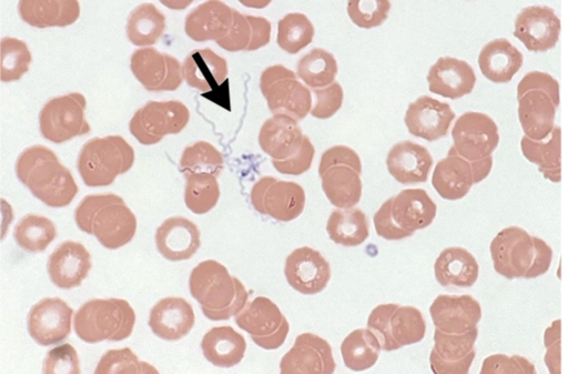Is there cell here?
<instances>
[{
	"instance_id": "6da1fadb",
	"label": "cell",
	"mask_w": 568,
	"mask_h": 374,
	"mask_svg": "<svg viewBox=\"0 0 568 374\" xmlns=\"http://www.w3.org/2000/svg\"><path fill=\"white\" fill-rule=\"evenodd\" d=\"M16 173L33 196L51 208L69 205L79 190L70 170L44 145L27 148L17 160Z\"/></svg>"
},
{
	"instance_id": "7a4b0ae2",
	"label": "cell",
	"mask_w": 568,
	"mask_h": 374,
	"mask_svg": "<svg viewBox=\"0 0 568 374\" xmlns=\"http://www.w3.org/2000/svg\"><path fill=\"white\" fill-rule=\"evenodd\" d=\"M489 251L495 271L509 280L538 277L548 271L552 260L551 247L519 226L499 231Z\"/></svg>"
},
{
	"instance_id": "3957f363",
	"label": "cell",
	"mask_w": 568,
	"mask_h": 374,
	"mask_svg": "<svg viewBox=\"0 0 568 374\" xmlns=\"http://www.w3.org/2000/svg\"><path fill=\"white\" fill-rule=\"evenodd\" d=\"M190 293L211 321H226L247 303L243 283L215 260L200 262L189 279Z\"/></svg>"
},
{
	"instance_id": "277c9868",
	"label": "cell",
	"mask_w": 568,
	"mask_h": 374,
	"mask_svg": "<svg viewBox=\"0 0 568 374\" xmlns=\"http://www.w3.org/2000/svg\"><path fill=\"white\" fill-rule=\"evenodd\" d=\"M74 221L81 231L93 234L109 250L128 244L136 231L134 213L113 193L84 196L74 211Z\"/></svg>"
},
{
	"instance_id": "5b68a950",
	"label": "cell",
	"mask_w": 568,
	"mask_h": 374,
	"mask_svg": "<svg viewBox=\"0 0 568 374\" xmlns=\"http://www.w3.org/2000/svg\"><path fill=\"white\" fill-rule=\"evenodd\" d=\"M518 120L524 134L546 139L555 128L560 103L559 83L547 72L529 71L517 85Z\"/></svg>"
},
{
	"instance_id": "8992f818",
	"label": "cell",
	"mask_w": 568,
	"mask_h": 374,
	"mask_svg": "<svg viewBox=\"0 0 568 374\" xmlns=\"http://www.w3.org/2000/svg\"><path fill=\"white\" fill-rule=\"evenodd\" d=\"M436 212V203L424 189H405L386 200L374 214L373 221L381 237L397 241L429 226Z\"/></svg>"
},
{
	"instance_id": "52a82bcc",
	"label": "cell",
	"mask_w": 568,
	"mask_h": 374,
	"mask_svg": "<svg viewBox=\"0 0 568 374\" xmlns=\"http://www.w3.org/2000/svg\"><path fill=\"white\" fill-rule=\"evenodd\" d=\"M135 324V312L122 299H92L75 313V334L85 343L122 341L128 338Z\"/></svg>"
},
{
	"instance_id": "ba28073f",
	"label": "cell",
	"mask_w": 568,
	"mask_h": 374,
	"mask_svg": "<svg viewBox=\"0 0 568 374\" xmlns=\"http://www.w3.org/2000/svg\"><path fill=\"white\" fill-rule=\"evenodd\" d=\"M134 163L133 148L120 135L87 141L78 156V171L88 186H106Z\"/></svg>"
},
{
	"instance_id": "9c48e42d",
	"label": "cell",
	"mask_w": 568,
	"mask_h": 374,
	"mask_svg": "<svg viewBox=\"0 0 568 374\" xmlns=\"http://www.w3.org/2000/svg\"><path fill=\"white\" fill-rule=\"evenodd\" d=\"M362 162L346 145L328 148L321 156L318 175L327 200L338 209L354 208L362 198Z\"/></svg>"
},
{
	"instance_id": "30bf717a",
	"label": "cell",
	"mask_w": 568,
	"mask_h": 374,
	"mask_svg": "<svg viewBox=\"0 0 568 374\" xmlns=\"http://www.w3.org/2000/svg\"><path fill=\"white\" fill-rule=\"evenodd\" d=\"M367 326L386 352L418 343L426 333L422 312L414 306L396 303H384L374 307L368 315Z\"/></svg>"
},
{
	"instance_id": "8fae6325",
	"label": "cell",
	"mask_w": 568,
	"mask_h": 374,
	"mask_svg": "<svg viewBox=\"0 0 568 374\" xmlns=\"http://www.w3.org/2000/svg\"><path fill=\"white\" fill-rule=\"evenodd\" d=\"M297 74L282 64L267 67L260 78V89L273 114L303 120L312 109V93Z\"/></svg>"
},
{
	"instance_id": "7c38bea8",
	"label": "cell",
	"mask_w": 568,
	"mask_h": 374,
	"mask_svg": "<svg viewBox=\"0 0 568 374\" xmlns=\"http://www.w3.org/2000/svg\"><path fill=\"white\" fill-rule=\"evenodd\" d=\"M87 100L79 92L50 99L41 109L39 125L42 137L53 143H63L90 132L84 111Z\"/></svg>"
},
{
	"instance_id": "4fadbf2b",
	"label": "cell",
	"mask_w": 568,
	"mask_h": 374,
	"mask_svg": "<svg viewBox=\"0 0 568 374\" xmlns=\"http://www.w3.org/2000/svg\"><path fill=\"white\" fill-rule=\"evenodd\" d=\"M189 119L190 111L180 101H149L133 114L129 129L141 144L152 145L181 132Z\"/></svg>"
},
{
	"instance_id": "5bb4252c",
	"label": "cell",
	"mask_w": 568,
	"mask_h": 374,
	"mask_svg": "<svg viewBox=\"0 0 568 374\" xmlns=\"http://www.w3.org/2000/svg\"><path fill=\"white\" fill-rule=\"evenodd\" d=\"M235 323L264 350H276L282 346L290 331L288 322L280 307L265 296H257L247 302L235 315Z\"/></svg>"
},
{
	"instance_id": "9a60e30c",
	"label": "cell",
	"mask_w": 568,
	"mask_h": 374,
	"mask_svg": "<svg viewBox=\"0 0 568 374\" xmlns=\"http://www.w3.org/2000/svg\"><path fill=\"white\" fill-rule=\"evenodd\" d=\"M251 203L261 214L281 222L298 218L305 208L304 189L296 182L262 176L251 189Z\"/></svg>"
},
{
	"instance_id": "2e32d148",
	"label": "cell",
	"mask_w": 568,
	"mask_h": 374,
	"mask_svg": "<svg viewBox=\"0 0 568 374\" xmlns=\"http://www.w3.org/2000/svg\"><path fill=\"white\" fill-rule=\"evenodd\" d=\"M452 138L454 150L469 162L490 156L499 143L496 122L488 114L476 111L458 117Z\"/></svg>"
},
{
	"instance_id": "e0dca14e",
	"label": "cell",
	"mask_w": 568,
	"mask_h": 374,
	"mask_svg": "<svg viewBox=\"0 0 568 374\" xmlns=\"http://www.w3.org/2000/svg\"><path fill=\"white\" fill-rule=\"evenodd\" d=\"M130 68L136 80L150 92L174 91L184 79L180 61L154 48L134 51L130 59Z\"/></svg>"
},
{
	"instance_id": "ac0fdd59",
	"label": "cell",
	"mask_w": 568,
	"mask_h": 374,
	"mask_svg": "<svg viewBox=\"0 0 568 374\" xmlns=\"http://www.w3.org/2000/svg\"><path fill=\"white\" fill-rule=\"evenodd\" d=\"M478 328L465 333L434 332V347L429 354L430 370L435 374H466L475 358Z\"/></svg>"
},
{
	"instance_id": "d6986e66",
	"label": "cell",
	"mask_w": 568,
	"mask_h": 374,
	"mask_svg": "<svg viewBox=\"0 0 568 374\" xmlns=\"http://www.w3.org/2000/svg\"><path fill=\"white\" fill-rule=\"evenodd\" d=\"M514 36L531 52H546L556 47L560 19L548 6H528L514 22Z\"/></svg>"
},
{
	"instance_id": "ffe728a7",
	"label": "cell",
	"mask_w": 568,
	"mask_h": 374,
	"mask_svg": "<svg viewBox=\"0 0 568 374\" xmlns=\"http://www.w3.org/2000/svg\"><path fill=\"white\" fill-rule=\"evenodd\" d=\"M336 363L326 340L313 334H300L281 362L282 374H332Z\"/></svg>"
},
{
	"instance_id": "44dd1931",
	"label": "cell",
	"mask_w": 568,
	"mask_h": 374,
	"mask_svg": "<svg viewBox=\"0 0 568 374\" xmlns=\"http://www.w3.org/2000/svg\"><path fill=\"white\" fill-rule=\"evenodd\" d=\"M73 310L59 297H45L28 314V332L36 343L50 346L67 338L71 332Z\"/></svg>"
},
{
	"instance_id": "7402d4cb",
	"label": "cell",
	"mask_w": 568,
	"mask_h": 374,
	"mask_svg": "<svg viewBox=\"0 0 568 374\" xmlns=\"http://www.w3.org/2000/svg\"><path fill=\"white\" fill-rule=\"evenodd\" d=\"M285 279L295 291L305 295L322 292L331 280L327 260L315 249L302 246L293 250L285 260Z\"/></svg>"
},
{
	"instance_id": "603a6c76",
	"label": "cell",
	"mask_w": 568,
	"mask_h": 374,
	"mask_svg": "<svg viewBox=\"0 0 568 374\" xmlns=\"http://www.w3.org/2000/svg\"><path fill=\"white\" fill-rule=\"evenodd\" d=\"M455 117L447 102L422 95L409 103L404 122L412 135L433 142L447 135Z\"/></svg>"
},
{
	"instance_id": "cb8c5ba5",
	"label": "cell",
	"mask_w": 568,
	"mask_h": 374,
	"mask_svg": "<svg viewBox=\"0 0 568 374\" xmlns=\"http://www.w3.org/2000/svg\"><path fill=\"white\" fill-rule=\"evenodd\" d=\"M435 328L445 333H465L481 319V307L470 295H438L429 306Z\"/></svg>"
},
{
	"instance_id": "d4e9b609",
	"label": "cell",
	"mask_w": 568,
	"mask_h": 374,
	"mask_svg": "<svg viewBox=\"0 0 568 374\" xmlns=\"http://www.w3.org/2000/svg\"><path fill=\"white\" fill-rule=\"evenodd\" d=\"M426 79L432 93L452 100L469 94L476 84L473 67L454 57H440L430 67Z\"/></svg>"
},
{
	"instance_id": "484cf974",
	"label": "cell",
	"mask_w": 568,
	"mask_h": 374,
	"mask_svg": "<svg viewBox=\"0 0 568 374\" xmlns=\"http://www.w3.org/2000/svg\"><path fill=\"white\" fill-rule=\"evenodd\" d=\"M91 269V256L79 242L65 241L49 256L47 270L50 281L60 289L79 286Z\"/></svg>"
},
{
	"instance_id": "4316f807",
	"label": "cell",
	"mask_w": 568,
	"mask_h": 374,
	"mask_svg": "<svg viewBox=\"0 0 568 374\" xmlns=\"http://www.w3.org/2000/svg\"><path fill=\"white\" fill-rule=\"evenodd\" d=\"M155 244L159 253L169 261L191 259L201 245L197 225L184 216H172L156 229Z\"/></svg>"
},
{
	"instance_id": "83f0119b",
	"label": "cell",
	"mask_w": 568,
	"mask_h": 374,
	"mask_svg": "<svg viewBox=\"0 0 568 374\" xmlns=\"http://www.w3.org/2000/svg\"><path fill=\"white\" fill-rule=\"evenodd\" d=\"M195 322L192 305L183 297H164L150 311L149 326L164 341H179L186 336Z\"/></svg>"
},
{
	"instance_id": "f1b7e54d",
	"label": "cell",
	"mask_w": 568,
	"mask_h": 374,
	"mask_svg": "<svg viewBox=\"0 0 568 374\" xmlns=\"http://www.w3.org/2000/svg\"><path fill=\"white\" fill-rule=\"evenodd\" d=\"M433 162L425 146L409 140L394 144L386 158L389 174L402 184L426 182Z\"/></svg>"
},
{
	"instance_id": "f546056e",
	"label": "cell",
	"mask_w": 568,
	"mask_h": 374,
	"mask_svg": "<svg viewBox=\"0 0 568 374\" xmlns=\"http://www.w3.org/2000/svg\"><path fill=\"white\" fill-rule=\"evenodd\" d=\"M304 137L297 120L287 114H273L260 129L258 144L272 160H286L300 151Z\"/></svg>"
},
{
	"instance_id": "4dcf8cb0",
	"label": "cell",
	"mask_w": 568,
	"mask_h": 374,
	"mask_svg": "<svg viewBox=\"0 0 568 374\" xmlns=\"http://www.w3.org/2000/svg\"><path fill=\"white\" fill-rule=\"evenodd\" d=\"M234 9L221 0H207L185 18L184 30L189 38L203 42L224 38L233 24Z\"/></svg>"
},
{
	"instance_id": "1f68e13d",
	"label": "cell",
	"mask_w": 568,
	"mask_h": 374,
	"mask_svg": "<svg viewBox=\"0 0 568 374\" xmlns=\"http://www.w3.org/2000/svg\"><path fill=\"white\" fill-rule=\"evenodd\" d=\"M432 184L445 200L456 201L468 194L474 181L471 164L452 146L447 155L435 165Z\"/></svg>"
},
{
	"instance_id": "d6a6232c",
	"label": "cell",
	"mask_w": 568,
	"mask_h": 374,
	"mask_svg": "<svg viewBox=\"0 0 568 374\" xmlns=\"http://www.w3.org/2000/svg\"><path fill=\"white\" fill-rule=\"evenodd\" d=\"M481 74L493 83H508L524 63L523 53L507 39L487 42L478 54Z\"/></svg>"
},
{
	"instance_id": "836d02e7",
	"label": "cell",
	"mask_w": 568,
	"mask_h": 374,
	"mask_svg": "<svg viewBox=\"0 0 568 374\" xmlns=\"http://www.w3.org/2000/svg\"><path fill=\"white\" fill-rule=\"evenodd\" d=\"M186 83L202 92H212L227 78V62L209 48L191 51L183 61Z\"/></svg>"
},
{
	"instance_id": "e575fe53",
	"label": "cell",
	"mask_w": 568,
	"mask_h": 374,
	"mask_svg": "<svg viewBox=\"0 0 568 374\" xmlns=\"http://www.w3.org/2000/svg\"><path fill=\"white\" fill-rule=\"evenodd\" d=\"M21 19L31 27H67L80 17L78 0H19Z\"/></svg>"
},
{
	"instance_id": "d590c367",
	"label": "cell",
	"mask_w": 568,
	"mask_h": 374,
	"mask_svg": "<svg viewBox=\"0 0 568 374\" xmlns=\"http://www.w3.org/2000/svg\"><path fill=\"white\" fill-rule=\"evenodd\" d=\"M434 273L442 286L469 287L478 279L479 266L469 251L460 246H450L437 256Z\"/></svg>"
},
{
	"instance_id": "8d00e7d4",
	"label": "cell",
	"mask_w": 568,
	"mask_h": 374,
	"mask_svg": "<svg viewBox=\"0 0 568 374\" xmlns=\"http://www.w3.org/2000/svg\"><path fill=\"white\" fill-rule=\"evenodd\" d=\"M204 357L219 367H232L244 357L246 341L232 326H215L209 330L201 342Z\"/></svg>"
},
{
	"instance_id": "74e56055",
	"label": "cell",
	"mask_w": 568,
	"mask_h": 374,
	"mask_svg": "<svg viewBox=\"0 0 568 374\" xmlns=\"http://www.w3.org/2000/svg\"><path fill=\"white\" fill-rule=\"evenodd\" d=\"M523 155L538 166L539 172L549 181L561 180V130L555 125L544 140H532L524 135L520 140Z\"/></svg>"
},
{
	"instance_id": "f35d334b",
	"label": "cell",
	"mask_w": 568,
	"mask_h": 374,
	"mask_svg": "<svg viewBox=\"0 0 568 374\" xmlns=\"http://www.w3.org/2000/svg\"><path fill=\"white\" fill-rule=\"evenodd\" d=\"M326 232L336 244L357 246L369 235L368 219L357 208L337 209L329 214Z\"/></svg>"
},
{
	"instance_id": "ab89813d",
	"label": "cell",
	"mask_w": 568,
	"mask_h": 374,
	"mask_svg": "<svg viewBox=\"0 0 568 374\" xmlns=\"http://www.w3.org/2000/svg\"><path fill=\"white\" fill-rule=\"evenodd\" d=\"M381 343L369 328H357L351 332L341 344V354L347 368L365 371L378 360Z\"/></svg>"
},
{
	"instance_id": "60d3db41",
	"label": "cell",
	"mask_w": 568,
	"mask_h": 374,
	"mask_svg": "<svg viewBox=\"0 0 568 374\" xmlns=\"http://www.w3.org/2000/svg\"><path fill=\"white\" fill-rule=\"evenodd\" d=\"M125 30L132 44L152 46L165 30V16L153 3H142L129 14Z\"/></svg>"
},
{
	"instance_id": "b9f144b4",
	"label": "cell",
	"mask_w": 568,
	"mask_h": 374,
	"mask_svg": "<svg viewBox=\"0 0 568 374\" xmlns=\"http://www.w3.org/2000/svg\"><path fill=\"white\" fill-rule=\"evenodd\" d=\"M337 71L335 57L322 48H313L296 64L297 77L311 89L329 85L335 81Z\"/></svg>"
},
{
	"instance_id": "7bdbcfd3",
	"label": "cell",
	"mask_w": 568,
	"mask_h": 374,
	"mask_svg": "<svg viewBox=\"0 0 568 374\" xmlns=\"http://www.w3.org/2000/svg\"><path fill=\"white\" fill-rule=\"evenodd\" d=\"M55 236L54 223L38 214H27L21 218L13 232L16 243L29 253L44 251Z\"/></svg>"
},
{
	"instance_id": "ee69618b",
	"label": "cell",
	"mask_w": 568,
	"mask_h": 374,
	"mask_svg": "<svg viewBox=\"0 0 568 374\" xmlns=\"http://www.w3.org/2000/svg\"><path fill=\"white\" fill-rule=\"evenodd\" d=\"M315 29L312 21L301 12H290L277 22V46L290 54L306 48L314 38Z\"/></svg>"
},
{
	"instance_id": "f6af8a7d",
	"label": "cell",
	"mask_w": 568,
	"mask_h": 374,
	"mask_svg": "<svg viewBox=\"0 0 568 374\" xmlns=\"http://www.w3.org/2000/svg\"><path fill=\"white\" fill-rule=\"evenodd\" d=\"M185 179L184 202L186 208L195 214H205L211 211L220 199V185L216 176L199 172L187 174Z\"/></svg>"
},
{
	"instance_id": "bcb514c9",
	"label": "cell",
	"mask_w": 568,
	"mask_h": 374,
	"mask_svg": "<svg viewBox=\"0 0 568 374\" xmlns=\"http://www.w3.org/2000/svg\"><path fill=\"white\" fill-rule=\"evenodd\" d=\"M224 161L221 152L211 143L197 141L186 146L180 159V171L184 174L205 172L216 178L223 170Z\"/></svg>"
},
{
	"instance_id": "7dc6e473",
	"label": "cell",
	"mask_w": 568,
	"mask_h": 374,
	"mask_svg": "<svg viewBox=\"0 0 568 374\" xmlns=\"http://www.w3.org/2000/svg\"><path fill=\"white\" fill-rule=\"evenodd\" d=\"M32 61L26 42L16 38L1 40V81L12 82L19 80L28 72Z\"/></svg>"
},
{
	"instance_id": "c3c4849f",
	"label": "cell",
	"mask_w": 568,
	"mask_h": 374,
	"mask_svg": "<svg viewBox=\"0 0 568 374\" xmlns=\"http://www.w3.org/2000/svg\"><path fill=\"white\" fill-rule=\"evenodd\" d=\"M390 11L389 0H348L347 14L351 21L362 28L372 29L382 26Z\"/></svg>"
},
{
	"instance_id": "681fc988",
	"label": "cell",
	"mask_w": 568,
	"mask_h": 374,
	"mask_svg": "<svg viewBox=\"0 0 568 374\" xmlns=\"http://www.w3.org/2000/svg\"><path fill=\"white\" fill-rule=\"evenodd\" d=\"M158 373L145 362H141L129 347L110 350L100 358L95 374L102 373Z\"/></svg>"
},
{
	"instance_id": "f907efd6",
	"label": "cell",
	"mask_w": 568,
	"mask_h": 374,
	"mask_svg": "<svg viewBox=\"0 0 568 374\" xmlns=\"http://www.w3.org/2000/svg\"><path fill=\"white\" fill-rule=\"evenodd\" d=\"M43 372L45 374H79L80 361L75 348L64 343L53 347L47 353L43 362Z\"/></svg>"
},
{
	"instance_id": "816d5d0a",
	"label": "cell",
	"mask_w": 568,
	"mask_h": 374,
	"mask_svg": "<svg viewBox=\"0 0 568 374\" xmlns=\"http://www.w3.org/2000/svg\"><path fill=\"white\" fill-rule=\"evenodd\" d=\"M316 102L311 109V115L325 120L332 118L343 104L344 92L342 85L334 81L327 87L313 89Z\"/></svg>"
},
{
	"instance_id": "f5cc1de1",
	"label": "cell",
	"mask_w": 568,
	"mask_h": 374,
	"mask_svg": "<svg viewBox=\"0 0 568 374\" xmlns=\"http://www.w3.org/2000/svg\"><path fill=\"white\" fill-rule=\"evenodd\" d=\"M488 373H520V374H535L536 370L531 362L527 358L505 354H493L486 357L483 362L480 374Z\"/></svg>"
},
{
	"instance_id": "db71d44e",
	"label": "cell",
	"mask_w": 568,
	"mask_h": 374,
	"mask_svg": "<svg viewBox=\"0 0 568 374\" xmlns=\"http://www.w3.org/2000/svg\"><path fill=\"white\" fill-rule=\"evenodd\" d=\"M233 24L229 33L216 41L217 46L231 52L247 50L252 39V28L246 14L234 9Z\"/></svg>"
},
{
	"instance_id": "11a10c76",
	"label": "cell",
	"mask_w": 568,
	"mask_h": 374,
	"mask_svg": "<svg viewBox=\"0 0 568 374\" xmlns=\"http://www.w3.org/2000/svg\"><path fill=\"white\" fill-rule=\"evenodd\" d=\"M315 149L307 135L304 137L300 151L286 160H272L275 170L282 174L300 175L308 171Z\"/></svg>"
},
{
	"instance_id": "9f6ffc18",
	"label": "cell",
	"mask_w": 568,
	"mask_h": 374,
	"mask_svg": "<svg viewBox=\"0 0 568 374\" xmlns=\"http://www.w3.org/2000/svg\"><path fill=\"white\" fill-rule=\"evenodd\" d=\"M544 344L546 346L545 363L548 371L554 374L560 373V320H555L547 327Z\"/></svg>"
},
{
	"instance_id": "6f0895ef",
	"label": "cell",
	"mask_w": 568,
	"mask_h": 374,
	"mask_svg": "<svg viewBox=\"0 0 568 374\" xmlns=\"http://www.w3.org/2000/svg\"><path fill=\"white\" fill-rule=\"evenodd\" d=\"M252 28V39L246 51H254L265 47L271 39V22L263 17L246 14Z\"/></svg>"
},
{
	"instance_id": "680465c9",
	"label": "cell",
	"mask_w": 568,
	"mask_h": 374,
	"mask_svg": "<svg viewBox=\"0 0 568 374\" xmlns=\"http://www.w3.org/2000/svg\"><path fill=\"white\" fill-rule=\"evenodd\" d=\"M470 164L473 168L474 181L475 183H479L489 175L493 168V156L490 155L485 159L471 161Z\"/></svg>"
},
{
	"instance_id": "91938a15",
	"label": "cell",
	"mask_w": 568,
	"mask_h": 374,
	"mask_svg": "<svg viewBox=\"0 0 568 374\" xmlns=\"http://www.w3.org/2000/svg\"><path fill=\"white\" fill-rule=\"evenodd\" d=\"M164 7L172 10H183L189 7L193 0H159Z\"/></svg>"
},
{
	"instance_id": "94428289",
	"label": "cell",
	"mask_w": 568,
	"mask_h": 374,
	"mask_svg": "<svg viewBox=\"0 0 568 374\" xmlns=\"http://www.w3.org/2000/svg\"><path fill=\"white\" fill-rule=\"evenodd\" d=\"M244 7L254 8V9H263L267 7L272 0H239Z\"/></svg>"
}]
</instances>
